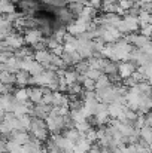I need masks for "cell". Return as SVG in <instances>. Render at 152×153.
<instances>
[{
  "label": "cell",
  "instance_id": "cell-1",
  "mask_svg": "<svg viewBox=\"0 0 152 153\" xmlns=\"http://www.w3.org/2000/svg\"><path fill=\"white\" fill-rule=\"evenodd\" d=\"M28 98L33 104H40L43 100V89L42 86H30L28 88Z\"/></svg>",
  "mask_w": 152,
  "mask_h": 153
},
{
  "label": "cell",
  "instance_id": "cell-2",
  "mask_svg": "<svg viewBox=\"0 0 152 153\" xmlns=\"http://www.w3.org/2000/svg\"><path fill=\"white\" fill-rule=\"evenodd\" d=\"M119 6H121V7H124V9H128V7L131 6V1H130V0H121Z\"/></svg>",
  "mask_w": 152,
  "mask_h": 153
},
{
  "label": "cell",
  "instance_id": "cell-3",
  "mask_svg": "<svg viewBox=\"0 0 152 153\" xmlns=\"http://www.w3.org/2000/svg\"><path fill=\"white\" fill-rule=\"evenodd\" d=\"M88 153H101V149H99V147H94V146H93V147H91V150H90Z\"/></svg>",
  "mask_w": 152,
  "mask_h": 153
},
{
  "label": "cell",
  "instance_id": "cell-4",
  "mask_svg": "<svg viewBox=\"0 0 152 153\" xmlns=\"http://www.w3.org/2000/svg\"><path fill=\"white\" fill-rule=\"evenodd\" d=\"M101 153H110L107 149H104V147H101Z\"/></svg>",
  "mask_w": 152,
  "mask_h": 153
}]
</instances>
